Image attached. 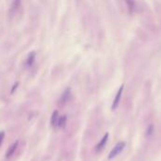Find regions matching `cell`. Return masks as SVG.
<instances>
[{
  "mask_svg": "<svg viewBox=\"0 0 161 161\" xmlns=\"http://www.w3.org/2000/svg\"><path fill=\"white\" fill-rule=\"evenodd\" d=\"M70 96H71V90L70 89H66L65 90H64V92L61 94L60 98H59V101H58V104L60 106H64L69 101Z\"/></svg>",
  "mask_w": 161,
  "mask_h": 161,
  "instance_id": "obj_4",
  "label": "cell"
},
{
  "mask_svg": "<svg viewBox=\"0 0 161 161\" xmlns=\"http://www.w3.org/2000/svg\"><path fill=\"white\" fill-rule=\"evenodd\" d=\"M67 119H68V118H67L66 115L59 116V119H58L57 127L59 128V129H63V128H65V126H66V124H67Z\"/></svg>",
  "mask_w": 161,
  "mask_h": 161,
  "instance_id": "obj_6",
  "label": "cell"
},
{
  "mask_svg": "<svg viewBox=\"0 0 161 161\" xmlns=\"http://www.w3.org/2000/svg\"><path fill=\"white\" fill-rule=\"evenodd\" d=\"M18 146H19V140H16V141H14L13 143H12V144L10 145V147L8 148L7 152H6L5 157H6V158H11V157L15 154V152H16Z\"/></svg>",
  "mask_w": 161,
  "mask_h": 161,
  "instance_id": "obj_3",
  "label": "cell"
},
{
  "mask_svg": "<svg viewBox=\"0 0 161 161\" xmlns=\"http://www.w3.org/2000/svg\"><path fill=\"white\" fill-rule=\"evenodd\" d=\"M58 119H59V114H58V110H55L53 113H52V116H51V120H50V123L52 125V127H57L58 125Z\"/></svg>",
  "mask_w": 161,
  "mask_h": 161,
  "instance_id": "obj_7",
  "label": "cell"
},
{
  "mask_svg": "<svg viewBox=\"0 0 161 161\" xmlns=\"http://www.w3.org/2000/svg\"><path fill=\"white\" fill-rule=\"evenodd\" d=\"M153 131H154V126L153 125H150L149 126V128H148V129H147V134L150 136V135H152V133H153Z\"/></svg>",
  "mask_w": 161,
  "mask_h": 161,
  "instance_id": "obj_12",
  "label": "cell"
},
{
  "mask_svg": "<svg viewBox=\"0 0 161 161\" xmlns=\"http://www.w3.org/2000/svg\"><path fill=\"white\" fill-rule=\"evenodd\" d=\"M122 90H123V86L122 85V86L120 87V89L118 90L117 94H116L115 98H114V101H113V104H112V109H115V108L118 107V105H119V103H120V100H121V97H122Z\"/></svg>",
  "mask_w": 161,
  "mask_h": 161,
  "instance_id": "obj_5",
  "label": "cell"
},
{
  "mask_svg": "<svg viewBox=\"0 0 161 161\" xmlns=\"http://www.w3.org/2000/svg\"><path fill=\"white\" fill-rule=\"evenodd\" d=\"M35 57H36V55H35L34 52H32L31 54L28 55V58H27V60H26V65L27 66H31L32 65V63H33V61L35 59Z\"/></svg>",
  "mask_w": 161,
  "mask_h": 161,
  "instance_id": "obj_9",
  "label": "cell"
},
{
  "mask_svg": "<svg viewBox=\"0 0 161 161\" xmlns=\"http://www.w3.org/2000/svg\"><path fill=\"white\" fill-rule=\"evenodd\" d=\"M124 147H125V142L121 141V142L117 143V144L114 146V148L111 150V152L109 153V154H108V159H113V158L116 157L118 154H120V153L124 149Z\"/></svg>",
  "mask_w": 161,
  "mask_h": 161,
  "instance_id": "obj_1",
  "label": "cell"
},
{
  "mask_svg": "<svg viewBox=\"0 0 161 161\" xmlns=\"http://www.w3.org/2000/svg\"><path fill=\"white\" fill-rule=\"evenodd\" d=\"M5 139V132L4 131H1L0 132V146L2 145V142Z\"/></svg>",
  "mask_w": 161,
  "mask_h": 161,
  "instance_id": "obj_11",
  "label": "cell"
},
{
  "mask_svg": "<svg viewBox=\"0 0 161 161\" xmlns=\"http://www.w3.org/2000/svg\"><path fill=\"white\" fill-rule=\"evenodd\" d=\"M108 133H106L105 136L102 138V140H101L99 141V143L97 144V146H96L95 150H96V151H100V150H102V149L105 147L106 143L108 142Z\"/></svg>",
  "mask_w": 161,
  "mask_h": 161,
  "instance_id": "obj_8",
  "label": "cell"
},
{
  "mask_svg": "<svg viewBox=\"0 0 161 161\" xmlns=\"http://www.w3.org/2000/svg\"><path fill=\"white\" fill-rule=\"evenodd\" d=\"M125 2L127 4L128 10H129L130 12H133L135 10V1L134 0H125Z\"/></svg>",
  "mask_w": 161,
  "mask_h": 161,
  "instance_id": "obj_10",
  "label": "cell"
},
{
  "mask_svg": "<svg viewBox=\"0 0 161 161\" xmlns=\"http://www.w3.org/2000/svg\"><path fill=\"white\" fill-rule=\"evenodd\" d=\"M21 5H22L21 0H13L12 5H11L10 11H9L10 16H14L19 12L20 8H21Z\"/></svg>",
  "mask_w": 161,
  "mask_h": 161,
  "instance_id": "obj_2",
  "label": "cell"
}]
</instances>
